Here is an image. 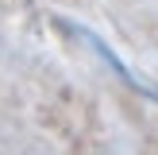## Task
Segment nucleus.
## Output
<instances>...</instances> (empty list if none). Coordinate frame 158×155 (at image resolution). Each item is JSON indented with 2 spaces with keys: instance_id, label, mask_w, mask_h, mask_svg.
I'll list each match as a JSON object with an SVG mask.
<instances>
[{
  "instance_id": "f257e3e1",
  "label": "nucleus",
  "mask_w": 158,
  "mask_h": 155,
  "mask_svg": "<svg viewBox=\"0 0 158 155\" xmlns=\"http://www.w3.org/2000/svg\"><path fill=\"white\" fill-rule=\"evenodd\" d=\"M77 35H81L85 43H89V46H93V51H97V54H100V58H104L108 66H112L116 74H120L123 82H127V85H143V82H135V78L127 74V66H123V62H120V58H116V54H112V46H104V43H100V39H97V35H93V31H85V27H77Z\"/></svg>"
}]
</instances>
